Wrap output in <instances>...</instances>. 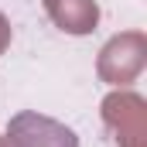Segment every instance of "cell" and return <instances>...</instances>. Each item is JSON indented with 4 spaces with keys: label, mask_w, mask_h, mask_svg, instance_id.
<instances>
[{
    "label": "cell",
    "mask_w": 147,
    "mask_h": 147,
    "mask_svg": "<svg viewBox=\"0 0 147 147\" xmlns=\"http://www.w3.org/2000/svg\"><path fill=\"white\" fill-rule=\"evenodd\" d=\"M10 147H79V140L65 123L38 113H17L10 120Z\"/></svg>",
    "instance_id": "obj_1"
},
{
    "label": "cell",
    "mask_w": 147,
    "mask_h": 147,
    "mask_svg": "<svg viewBox=\"0 0 147 147\" xmlns=\"http://www.w3.org/2000/svg\"><path fill=\"white\" fill-rule=\"evenodd\" d=\"M0 147H3V144H0Z\"/></svg>",
    "instance_id": "obj_3"
},
{
    "label": "cell",
    "mask_w": 147,
    "mask_h": 147,
    "mask_svg": "<svg viewBox=\"0 0 147 147\" xmlns=\"http://www.w3.org/2000/svg\"><path fill=\"white\" fill-rule=\"evenodd\" d=\"M48 14L55 17V24H62L72 34H86L96 24V3L92 0H45Z\"/></svg>",
    "instance_id": "obj_2"
}]
</instances>
